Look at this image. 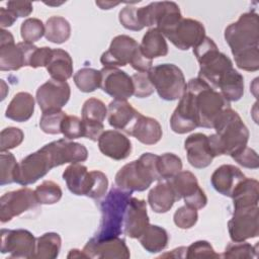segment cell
I'll use <instances>...</instances> for the list:
<instances>
[{
	"label": "cell",
	"mask_w": 259,
	"mask_h": 259,
	"mask_svg": "<svg viewBox=\"0 0 259 259\" xmlns=\"http://www.w3.org/2000/svg\"><path fill=\"white\" fill-rule=\"evenodd\" d=\"M53 53V49L49 47L37 48L32 52L30 60H29V67L31 68H38V67H47L51 56Z\"/></svg>",
	"instance_id": "obj_54"
},
{
	"label": "cell",
	"mask_w": 259,
	"mask_h": 259,
	"mask_svg": "<svg viewBox=\"0 0 259 259\" xmlns=\"http://www.w3.org/2000/svg\"><path fill=\"white\" fill-rule=\"evenodd\" d=\"M141 52V47L135 38L125 34L116 35L108 50L101 55L100 63L104 67L112 68L132 65Z\"/></svg>",
	"instance_id": "obj_9"
},
{
	"label": "cell",
	"mask_w": 259,
	"mask_h": 259,
	"mask_svg": "<svg viewBox=\"0 0 259 259\" xmlns=\"http://www.w3.org/2000/svg\"><path fill=\"white\" fill-rule=\"evenodd\" d=\"M157 167L161 180H168L182 170V161L173 153H165L159 156Z\"/></svg>",
	"instance_id": "obj_38"
},
{
	"label": "cell",
	"mask_w": 259,
	"mask_h": 259,
	"mask_svg": "<svg viewBox=\"0 0 259 259\" xmlns=\"http://www.w3.org/2000/svg\"><path fill=\"white\" fill-rule=\"evenodd\" d=\"M215 134L208 137L209 147L214 157L233 155L247 146L249 131L240 115L231 107L226 109L215 121Z\"/></svg>",
	"instance_id": "obj_1"
},
{
	"label": "cell",
	"mask_w": 259,
	"mask_h": 259,
	"mask_svg": "<svg viewBox=\"0 0 259 259\" xmlns=\"http://www.w3.org/2000/svg\"><path fill=\"white\" fill-rule=\"evenodd\" d=\"M258 210V205L234 209L233 217L228 223L229 234L233 242H243L259 235Z\"/></svg>",
	"instance_id": "obj_14"
},
{
	"label": "cell",
	"mask_w": 259,
	"mask_h": 259,
	"mask_svg": "<svg viewBox=\"0 0 259 259\" xmlns=\"http://www.w3.org/2000/svg\"><path fill=\"white\" fill-rule=\"evenodd\" d=\"M63 179L73 194L88 195L92 183V174L86 166L79 163L69 165L63 172Z\"/></svg>",
	"instance_id": "obj_26"
},
{
	"label": "cell",
	"mask_w": 259,
	"mask_h": 259,
	"mask_svg": "<svg viewBox=\"0 0 259 259\" xmlns=\"http://www.w3.org/2000/svg\"><path fill=\"white\" fill-rule=\"evenodd\" d=\"M259 183L252 178H245L234 190L232 194L234 209L252 207L258 205Z\"/></svg>",
	"instance_id": "obj_31"
},
{
	"label": "cell",
	"mask_w": 259,
	"mask_h": 259,
	"mask_svg": "<svg viewBox=\"0 0 259 259\" xmlns=\"http://www.w3.org/2000/svg\"><path fill=\"white\" fill-rule=\"evenodd\" d=\"M61 237L57 233H45L36 238L34 258L55 259L58 257L61 249Z\"/></svg>",
	"instance_id": "obj_35"
},
{
	"label": "cell",
	"mask_w": 259,
	"mask_h": 259,
	"mask_svg": "<svg viewBox=\"0 0 259 259\" xmlns=\"http://www.w3.org/2000/svg\"><path fill=\"white\" fill-rule=\"evenodd\" d=\"M186 91L191 96L199 127L213 128L220 115L231 107L221 92L199 77L189 80Z\"/></svg>",
	"instance_id": "obj_2"
},
{
	"label": "cell",
	"mask_w": 259,
	"mask_h": 259,
	"mask_svg": "<svg viewBox=\"0 0 259 259\" xmlns=\"http://www.w3.org/2000/svg\"><path fill=\"white\" fill-rule=\"evenodd\" d=\"M92 183L88 193V197L93 199H100L106 194L108 187V179L106 175L98 170L91 171Z\"/></svg>",
	"instance_id": "obj_52"
},
{
	"label": "cell",
	"mask_w": 259,
	"mask_h": 259,
	"mask_svg": "<svg viewBox=\"0 0 259 259\" xmlns=\"http://www.w3.org/2000/svg\"><path fill=\"white\" fill-rule=\"evenodd\" d=\"M17 162L13 154L1 152L0 154V184L6 185L14 182V175L17 168Z\"/></svg>",
	"instance_id": "obj_44"
},
{
	"label": "cell",
	"mask_w": 259,
	"mask_h": 259,
	"mask_svg": "<svg viewBox=\"0 0 259 259\" xmlns=\"http://www.w3.org/2000/svg\"><path fill=\"white\" fill-rule=\"evenodd\" d=\"M140 114L126 100H112L107 107L108 123L113 128L126 134L130 133Z\"/></svg>",
	"instance_id": "obj_24"
},
{
	"label": "cell",
	"mask_w": 259,
	"mask_h": 259,
	"mask_svg": "<svg viewBox=\"0 0 259 259\" xmlns=\"http://www.w3.org/2000/svg\"><path fill=\"white\" fill-rule=\"evenodd\" d=\"M140 47L144 56L149 60L164 57L168 54V45L165 36L157 27L150 28L144 34Z\"/></svg>",
	"instance_id": "obj_32"
},
{
	"label": "cell",
	"mask_w": 259,
	"mask_h": 259,
	"mask_svg": "<svg viewBox=\"0 0 259 259\" xmlns=\"http://www.w3.org/2000/svg\"><path fill=\"white\" fill-rule=\"evenodd\" d=\"M24 138L23 132L14 126H9L2 130L0 134V152H7L10 149L19 146Z\"/></svg>",
	"instance_id": "obj_46"
},
{
	"label": "cell",
	"mask_w": 259,
	"mask_h": 259,
	"mask_svg": "<svg viewBox=\"0 0 259 259\" xmlns=\"http://www.w3.org/2000/svg\"><path fill=\"white\" fill-rule=\"evenodd\" d=\"M119 2H107V1H96V5H98L101 9H110L112 6L118 5Z\"/></svg>",
	"instance_id": "obj_59"
},
{
	"label": "cell",
	"mask_w": 259,
	"mask_h": 259,
	"mask_svg": "<svg viewBox=\"0 0 259 259\" xmlns=\"http://www.w3.org/2000/svg\"><path fill=\"white\" fill-rule=\"evenodd\" d=\"M217 88L228 101H238L244 94V78L232 68L220 79Z\"/></svg>",
	"instance_id": "obj_33"
},
{
	"label": "cell",
	"mask_w": 259,
	"mask_h": 259,
	"mask_svg": "<svg viewBox=\"0 0 259 259\" xmlns=\"http://www.w3.org/2000/svg\"><path fill=\"white\" fill-rule=\"evenodd\" d=\"M168 180L176 193L177 200L183 198L186 205L195 209H201L206 205V195L199 187L196 177L190 171H180Z\"/></svg>",
	"instance_id": "obj_13"
},
{
	"label": "cell",
	"mask_w": 259,
	"mask_h": 259,
	"mask_svg": "<svg viewBox=\"0 0 259 259\" xmlns=\"http://www.w3.org/2000/svg\"><path fill=\"white\" fill-rule=\"evenodd\" d=\"M36 238L27 230H1V253L10 258H34Z\"/></svg>",
	"instance_id": "obj_10"
},
{
	"label": "cell",
	"mask_w": 259,
	"mask_h": 259,
	"mask_svg": "<svg viewBox=\"0 0 259 259\" xmlns=\"http://www.w3.org/2000/svg\"><path fill=\"white\" fill-rule=\"evenodd\" d=\"M193 54L199 64L198 77L214 89L224 74L234 68L231 59L220 52L215 42L208 36L193 48Z\"/></svg>",
	"instance_id": "obj_5"
},
{
	"label": "cell",
	"mask_w": 259,
	"mask_h": 259,
	"mask_svg": "<svg viewBox=\"0 0 259 259\" xmlns=\"http://www.w3.org/2000/svg\"><path fill=\"white\" fill-rule=\"evenodd\" d=\"M53 168L54 165L49 154L44 148H40L17 164L14 182L23 186L32 184L48 174Z\"/></svg>",
	"instance_id": "obj_8"
},
{
	"label": "cell",
	"mask_w": 259,
	"mask_h": 259,
	"mask_svg": "<svg viewBox=\"0 0 259 259\" xmlns=\"http://www.w3.org/2000/svg\"><path fill=\"white\" fill-rule=\"evenodd\" d=\"M246 177L240 168L231 164H224L213 171L210 177V182L212 187L219 193L231 197L236 187Z\"/></svg>",
	"instance_id": "obj_25"
},
{
	"label": "cell",
	"mask_w": 259,
	"mask_h": 259,
	"mask_svg": "<svg viewBox=\"0 0 259 259\" xmlns=\"http://www.w3.org/2000/svg\"><path fill=\"white\" fill-rule=\"evenodd\" d=\"M100 152L116 161L127 158L132 153V143L130 139L116 130L103 132L98 139Z\"/></svg>",
	"instance_id": "obj_23"
},
{
	"label": "cell",
	"mask_w": 259,
	"mask_h": 259,
	"mask_svg": "<svg viewBox=\"0 0 259 259\" xmlns=\"http://www.w3.org/2000/svg\"><path fill=\"white\" fill-rule=\"evenodd\" d=\"M38 204L35 192L30 188L9 191L0 198V221L9 222L14 217L36 208Z\"/></svg>",
	"instance_id": "obj_11"
},
{
	"label": "cell",
	"mask_w": 259,
	"mask_h": 259,
	"mask_svg": "<svg viewBox=\"0 0 259 259\" xmlns=\"http://www.w3.org/2000/svg\"><path fill=\"white\" fill-rule=\"evenodd\" d=\"M134 85V95L138 98H146L153 94L155 88L150 80L148 72L135 73L132 76Z\"/></svg>",
	"instance_id": "obj_48"
},
{
	"label": "cell",
	"mask_w": 259,
	"mask_h": 259,
	"mask_svg": "<svg viewBox=\"0 0 259 259\" xmlns=\"http://www.w3.org/2000/svg\"><path fill=\"white\" fill-rule=\"evenodd\" d=\"M198 219L197 209L192 208L188 205H183L177 208L174 212L173 221L174 224L180 229H190L192 228Z\"/></svg>",
	"instance_id": "obj_49"
},
{
	"label": "cell",
	"mask_w": 259,
	"mask_h": 259,
	"mask_svg": "<svg viewBox=\"0 0 259 259\" xmlns=\"http://www.w3.org/2000/svg\"><path fill=\"white\" fill-rule=\"evenodd\" d=\"M168 240V234L165 229L150 224L144 233L139 237L141 245L150 253H158L163 251L167 247Z\"/></svg>",
	"instance_id": "obj_34"
},
{
	"label": "cell",
	"mask_w": 259,
	"mask_h": 259,
	"mask_svg": "<svg viewBox=\"0 0 259 259\" xmlns=\"http://www.w3.org/2000/svg\"><path fill=\"white\" fill-rule=\"evenodd\" d=\"M61 133L67 140L84 137L83 120L75 115H66L61 126Z\"/></svg>",
	"instance_id": "obj_47"
},
{
	"label": "cell",
	"mask_w": 259,
	"mask_h": 259,
	"mask_svg": "<svg viewBox=\"0 0 259 259\" xmlns=\"http://www.w3.org/2000/svg\"><path fill=\"white\" fill-rule=\"evenodd\" d=\"M67 257H68V258H88L87 255L83 252V250L80 251V250H78V249H72V250H70V252H69V254H68Z\"/></svg>",
	"instance_id": "obj_58"
},
{
	"label": "cell",
	"mask_w": 259,
	"mask_h": 259,
	"mask_svg": "<svg viewBox=\"0 0 259 259\" xmlns=\"http://www.w3.org/2000/svg\"><path fill=\"white\" fill-rule=\"evenodd\" d=\"M20 34L23 41L33 44L45 35V25L38 18H27L21 23Z\"/></svg>",
	"instance_id": "obj_42"
},
{
	"label": "cell",
	"mask_w": 259,
	"mask_h": 259,
	"mask_svg": "<svg viewBox=\"0 0 259 259\" xmlns=\"http://www.w3.org/2000/svg\"><path fill=\"white\" fill-rule=\"evenodd\" d=\"M149 226L147 202L144 199L131 197L123 220V232L132 239H139Z\"/></svg>",
	"instance_id": "obj_20"
},
{
	"label": "cell",
	"mask_w": 259,
	"mask_h": 259,
	"mask_svg": "<svg viewBox=\"0 0 259 259\" xmlns=\"http://www.w3.org/2000/svg\"><path fill=\"white\" fill-rule=\"evenodd\" d=\"M35 195L39 204H54L62 197V189L59 184L51 180H45L36 186Z\"/></svg>",
	"instance_id": "obj_40"
},
{
	"label": "cell",
	"mask_w": 259,
	"mask_h": 259,
	"mask_svg": "<svg viewBox=\"0 0 259 259\" xmlns=\"http://www.w3.org/2000/svg\"><path fill=\"white\" fill-rule=\"evenodd\" d=\"M47 71L54 80L66 82L73 75V61L68 52L62 49H53Z\"/></svg>",
	"instance_id": "obj_30"
},
{
	"label": "cell",
	"mask_w": 259,
	"mask_h": 259,
	"mask_svg": "<svg viewBox=\"0 0 259 259\" xmlns=\"http://www.w3.org/2000/svg\"><path fill=\"white\" fill-rule=\"evenodd\" d=\"M128 135L135 137L142 144L154 145L162 138V127L155 118L145 116L141 113L133 124Z\"/></svg>",
	"instance_id": "obj_27"
},
{
	"label": "cell",
	"mask_w": 259,
	"mask_h": 259,
	"mask_svg": "<svg viewBox=\"0 0 259 259\" xmlns=\"http://www.w3.org/2000/svg\"><path fill=\"white\" fill-rule=\"evenodd\" d=\"M163 35L177 49L182 51L194 48L206 36L204 26L201 22L183 17Z\"/></svg>",
	"instance_id": "obj_12"
},
{
	"label": "cell",
	"mask_w": 259,
	"mask_h": 259,
	"mask_svg": "<svg viewBox=\"0 0 259 259\" xmlns=\"http://www.w3.org/2000/svg\"><path fill=\"white\" fill-rule=\"evenodd\" d=\"M71 89L67 82L48 80L36 90V102L42 112L62 110L70 99Z\"/></svg>",
	"instance_id": "obj_15"
},
{
	"label": "cell",
	"mask_w": 259,
	"mask_h": 259,
	"mask_svg": "<svg viewBox=\"0 0 259 259\" xmlns=\"http://www.w3.org/2000/svg\"><path fill=\"white\" fill-rule=\"evenodd\" d=\"M170 126L174 133L180 135L189 133L198 127L192 99L186 90L179 99L178 105L170 118Z\"/></svg>",
	"instance_id": "obj_22"
},
{
	"label": "cell",
	"mask_w": 259,
	"mask_h": 259,
	"mask_svg": "<svg viewBox=\"0 0 259 259\" xmlns=\"http://www.w3.org/2000/svg\"><path fill=\"white\" fill-rule=\"evenodd\" d=\"M132 192L118 187H112L100 202L101 222L99 230L93 237L95 239H108L119 237L122 233L124 213Z\"/></svg>",
	"instance_id": "obj_4"
},
{
	"label": "cell",
	"mask_w": 259,
	"mask_h": 259,
	"mask_svg": "<svg viewBox=\"0 0 259 259\" xmlns=\"http://www.w3.org/2000/svg\"><path fill=\"white\" fill-rule=\"evenodd\" d=\"M14 42V37L11 34L10 31H7L3 28L0 30V45H5V44H10Z\"/></svg>",
	"instance_id": "obj_57"
},
{
	"label": "cell",
	"mask_w": 259,
	"mask_h": 259,
	"mask_svg": "<svg viewBox=\"0 0 259 259\" xmlns=\"http://www.w3.org/2000/svg\"><path fill=\"white\" fill-rule=\"evenodd\" d=\"M186 258H220L221 255L218 254L212 246L207 241H196L192 243L186 249Z\"/></svg>",
	"instance_id": "obj_50"
},
{
	"label": "cell",
	"mask_w": 259,
	"mask_h": 259,
	"mask_svg": "<svg viewBox=\"0 0 259 259\" xmlns=\"http://www.w3.org/2000/svg\"><path fill=\"white\" fill-rule=\"evenodd\" d=\"M175 201H177L176 193L169 180L159 182L148 194V203L157 213L167 212Z\"/></svg>",
	"instance_id": "obj_28"
},
{
	"label": "cell",
	"mask_w": 259,
	"mask_h": 259,
	"mask_svg": "<svg viewBox=\"0 0 259 259\" xmlns=\"http://www.w3.org/2000/svg\"><path fill=\"white\" fill-rule=\"evenodd\" d=\"M100 88L114 100H127L134 95L132 76L118 68L103 67L100 70Z\"/></svg>",
	"instance_id": "obj_16"
},
{
	"label": "cell",
	"mask_w": 259,
	"mask_h": 259,
	"mask_svg": "<svg viewBox=\"0 0 259 259\" xmlns=\"http://www.w3.org/2000/svg\"><path fill=\"white\" fill-rule=\"evenodd\" d=\"M231 157L241 166L249 169H257L259 167L258 155L255 150L249 147H244L238 152L231 155Z\"/></svg>",
	"instance_id": "obj_53"
},
{
	"label": "cell",
	"mask_w": 259,
	"mask_h": 259,
	"mask_svg": "<svg viewBox=\"0 0 259 259\" xmlns=\"http://www.w3.org/2000/svg\"><path fill=\"white\" fill-rule=\"evenodd\" d=\"M158 155L144 153L138 160L121 167L115 175V185L124 191H144L154 181L161 180L158 172Z\"/></svg>",
	"instance_id": "obj_3"
},
{
	"label": "cell",
	"mask_w": 259,
	"mask_h": 259,
	"mask_svg": "<svg viewBox=\"0 0 259 259\" xmlns=\"http://www.w3.org/2000/svg\"><path fill=\"white\" fill-rule=\"evenodd\" d=\"M88 258H130V250L123 239L119 237L108 239L91 238L83 248Z\"/></svg>",
	"instance_id": "obj_18"
},
{
	"label": "cell",
	"mask_w": 259,
	"mask_h": 259,
	"mask_svg": "<svg viewBox=\"0 0 259 259\" xmlns=\"http://www.w3.org/2000/svg\"><path fill=\"white\" fill-rule=\"evenodd\" d=\"M17 16L11 12L9 9L1 7L0 8V25L4 29L5 27L11 26L16 21Z\"/></svg>",
	"instance_id": "obj_56"
},
{
	"label": "cell",
	"mask_w": 259,
	"mask_h": 259,
	"mask_svg": "<svg viewBox=\"0 0 259 259\" xmlns=\"http://www.w3.org/2000/svg\"><path fill=\"white\" fill-rule=\"evenodd\" d=\"M189 164L197 169L209 166L214 158L208 143V137L201 133L188 136L184 142Z\"/></svg>",
	"instance_id": "obj_21"
},
{
	"label": "cell",
	"mask_w": 259,
	"mask_h": 259,
	"mask_svg": "<svg viewBox=\"0 0 259 259\" xmlns=\"http://www.w3.org/2000/svg\"><path fill=\"white\" fill-rule=\"evenodd\" d=\"M66 115V112L63 110H51L42 112V115L39 119L40 130L44 133L50 135L62 134L61 126Z\"/></svg>",
	"instance_id": "obj_41"
},
{
	"label": "cell",
	"mask_w": 259,
	"mask_h": 259,
	"mask_svg": "<svg viewBox=\"0 0 259 259\" xmlns=\"http://www.w3.org/2000/svg\"><path fill=\"white\" fill-rule=\"evenodd\" d=\"M73 79L80 91L89 93L100 87L101 74L93 68H82L75 73Z\"/></svg>",
	"instance_id": "obj_37"
},
{
	"label": "cell",
	"mask_w": 259,
	"mask_h": 259,
	"mask_svg": "<svg viewBox=\"0 0 259 259\" xmlns=\"http://www.w3.org/2000/svg\"><path fill=\"white\" fill-rule=\"evenodd\" d=\"M235 62L238 68L249 71L255 72L259 69V49L258 47L249 48L243 50L234 55Z\"/></svg>",
	"instance_id": "obj_43"
},
{
	"label": "cell",
	"mask_w": 259,
	"mask_h": 259,
	"mask_svg": "<svg viewBox=\"0 0 259 259\" xmlns=\"http://www.w3.org/2000/svg\"><path fill=\"white\" fill-rule=\"evenodd\" d=\"M36 49L29 42H10L0 45V70L16 71L22 67L29 66V60L32 52Z\"/></svg>",
	"instance_id": "obj_19"
},
{
	"label": "cell",
	"mask_w": 259,
	"mask_h": 259,
	"mask_svg": "<svg viewBox=\"0 0 259 259\" xmlns=\"http://www.w3.org/2000/svg\"><path fill=\"white\" fill-rule=\"evenodd\" d=\"M225 39L231 48L233 56L243 50L258 47V14L254 11L242 14L236 22L231 23L226 27Z\"/></svg>",
	"instance_id": "obj_7"
},
{
	"label": "cell",
	"mask_w": 259,
	"mask_h": 259,
	"mask_svg": "<svg viewBox=\"0 0 259 259\" xmlns=\"http://www.w3.org/2000/svg\"><path fill=\"white\" fill-rule=\"evenodd\" d=\"M7 9L13 12L17 17L28 16L32 12V3L27 1H8Z\"/></svg>",
	"instance_id": "obj_55"
},
{
	"label": "cell",
	"mask_w": 259,
	"mask_h": 259,
	"mask_svg": "<svg viewBox=\"0 0 259 259\" xmlns=\"http://www.w3.org/2000/svg\"><path fill=\"white\" fill-rule=\"evenodd\" d=\"M49 154L55 167L67 163H80L88 158V151L82 144L71 142L67 139H60L51 142L42 147Z\"/></svg>",
	"instance_id": "obj_17"
},
{
	"label": "cell",
	"mask_w": 259,
	"mask_h": 259,
	"mask_svg": "<svg viewBox=\"0 0 259 259\" xmlns=\"http://www.w3.org/2000/svg\"><path fill=\"white\" fill-rule=\"evenodd\" d=\"M34 111V98L28 92H18L8 104L5 116L17 122L28 120Z\"/></svg>",
	"instance_id": "obj_29"
},
{
	"label": "cell",
	"mask_w": 259,
	"mask_h": 259,
	"mask_svg": "<svg viewBox=\"0 0 259 259\" xmlns=\"http://www.w3.org/2000/svg\"><path fill=\"white\" fill-rule=\"evenodd\" d=\"M158 95L167 101L180 99L186 90V81L180 68L174 64H161L148 71Z\"/></svg>",
	"instance_id": "obj_6"
},
{
	"label": "cell",
	"mask_w": 259,
	"mask_h": 259,
	"mask_svg": "<svg viewBox=\"0 0 259 259\" xmlns=\"http://www.w3.org/2000/svg\"><path fill=\"white\" fill-rule=\"evenodd\" d=\"M257 256V245L254 247L251 244L243 242L230 243L223 254L224 258H240L249 259Z\"/></svg>",
	"instance_id": "obj_45"
},
{
	"label": "cell",
	"mask_w": 259,
	"mask_h": 259,
	"mask_svg": "<svg viewBox=\"0 0 259 259\" xmlns=\"http://www.w3.org/2000/svg\"><path fill=\"white\" fill-rule=\"evenodd\" d=\"M71 34L69 21L62 16L50 17L45 25L46 38L54 44H63L67 41Z\"/></svg>",
	"instance_id": "obj_36"
},
{
	"label": "cell",
	"mask_w": 259,
	"mask_h": 259,
	"mask_svg": "<svg viewBox=\"0 0 259 259\" xmlns=\"http://www.w3.org/2000/svg\"><path fill=\"white\" fill-rule=\"evenodd\" d=\"M81 113L84 121L103 123L107 116V107L101 100L92 97L84 102Z\"/></svg>",
	"instance_id": "obj_39"
},
{
	"label": "cell",
	"mask_w": 259,
	"mask_h": 259,
	"mask_svg": "<svg viewBox=\"0 0 259 259\" xmlns=\"http://www.w3.org/2000/svg\"><path fill=\"white\" fill-rule=\"evenodd\" d=\"M118 19L121 25L128 29V30H142L144 27L141 24L139 15H138V8L135 6H125L123 7L118 14Z\"/></svg>",
	"instance_id": "obj_51"
}]
</instances>
